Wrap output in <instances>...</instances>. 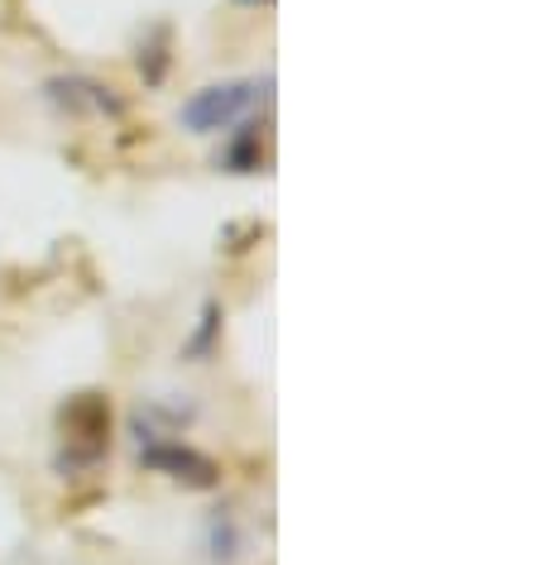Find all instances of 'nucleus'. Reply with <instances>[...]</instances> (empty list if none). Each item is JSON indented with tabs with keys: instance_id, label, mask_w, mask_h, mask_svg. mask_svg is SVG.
<instances>
[{
	"instance_id": "1",
	"label": "nucleus",
	"mask_w": 537,
	"mask_h": 565,
	"mask_svg": "<svg viewBox=\"0 0 537 565\" xmlns=\"http://www.w3.org/2000/svg\"><path fill=\"white\" fill-rule=\"evenodd\" d=\"M59 431H63V470H87L110 450V403L102 393H77L63 403L59 413Z\"/></svg>"
},
{
	"instance_id": "2",
	"label": "nucleus",
	"mask_w": 537,
	"mask_h": 565,
	"mask_svg": "<svg viewBox=\"0 0 537 565\" xmlns=\"http://www.w3.org/2000/svg\"><path fill=\"white\" fill-rule=\"evenodd\" d=\"M254 106H260V82H221V87H202L192 102H182L178 120L192 135H217L240 125Z\"/></svg>"
},
{
	"instance_id": "3",
	"label": "nucleus",
	"mask_w": 537,
	"mask_h": 565,
	"mask_svg": "<svg viewBox=\"0 0 537 565\" xmlns=\"http://www.w3.org/2000/svg\"><path fill=\"white\" fill-rule=\"evenodd\" d=\"M139 460L149 465V470H159L168 479H178V484H188V489H217V460L202 456V450H192V446H178V441H149V446H139Z\"/></svg>"
}]
</instances>
